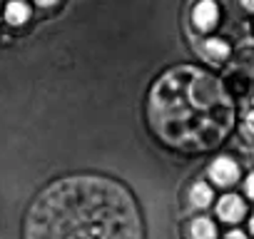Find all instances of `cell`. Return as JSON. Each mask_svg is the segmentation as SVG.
Here are the masks:
<instances>
[{"label":"cell","mask_w":254,"mask_h":239,"mask_svg":"<svg viewBox=\"0 0 254 239\" xmlns=\"http://www.w3.org/2000/svg\"><path fill=\"white\" fill-rule=\"evenodd\" d=\"M147 112L155 135L182 152L217 147L234 120L227 87L192 65L172 67L155 82Z\"/></svg>","instance_id":"cell-2"},{"label":"cell","mask_w":254,"mask_h":239,"mask_svg":"<svg viewBox=\"0 0 254 239\" xmlns=\"http://www.w3.org/2000/svg\"><path fill=\"white\" fill-rule=\"evenodd\" d=\"M202 55H207V60H212V62H222L227 55H229V45L224 43V40H207L202 48Z\"/></svg>","instance_id":"cell-6"},{"label":"cell","mask_w":254,"mask_h":239,"mask_svg":"<svg viewBox=\"0 0 254 239\" xmlns=\"http://www.w3.org/2000/svg\"><path fill=\"white\" fill-rule=\"evenodd\" d=\"M192 20H194V28L197 30H212L219 20V5L214 0H199L192 10Z\"/></svg>","instance_id":"cell-3"},{"label":"cell","mask_w":254,"mask_h":239,"mask_svg":"<svg viewBox=\"0 0 254 239\" xmlns=\"http://www.w3.org/2000/svg\"><path fill=\"white\" fill-rule=\"evenodd\" d=\"M227 239H247V237H244V232H229Z\"/></svg>","instance_id":"cell-12"},{"label":"cell","mask_w":254,"mask_h":239,"mask_svg":"<svg viewBox=\"0 0 254 239\" xmlns=\"http://www.w3.org/2000/svg\"><path fill=\"white\" fill-rule=\"evenodd\" d=\"M5 18H8L10 25H20V23H25L30 18V8L23 3V0H13V3H8V8H5Z\"/></svg>","instance_id":"cell-7"},{"label":"cell","mask_w":254,"mask_h":239,"mask_svg":"<svg viewBox=\"0 0 254 239\" xmlns=\"http://www.w3.org/2000/svg\"><path fill=\"white\" fill-rule=\"evenodd\" d=\"M247 194L254 199V172L249 175V179H247Z\"/></svg>","instance_id":"cell-10"},{"label":"cell","mask_w":254,"mask_h":239,"mask_svg":"<svg viewBox=\"0 0 254 239\" xmlns=\"http://www.w3.org/2000/svg\"><path fill=\"white\" fill-rule=\"evenodd\" d=\"M192 239H217V229L207 217H199L192 222Z\"/></svg>","instance_id":"cell-8"},{"label":"cell","mask_w":254,"mask_h":239,"mask_svg":"<svg viewBox=\"0 0 254 239\" xmlns=\"http://www.w3.org/2000/svg\"><path fill=\"white\" fill-rule=\"evenodd\" d=\"M247 132H249V135H254V112H249V115H247Z\"/></svg>","instance_id":"cell-11"},{"label":"cell","mask_w":254,"mask_h":239,"mask_svg":"<svg viewBox=\"0 0 254 239\" xmlns=\"http://www.w3.org/2000/svg\"><path fill=\"white\" fill-rule=\"evenodd\" d=\"M217 214H219L224 222H239L242 214H244V202H242L237 194H227V197L219 199Z\"/></svg>","instance_id":"cell-5"},{"label":"cell","mask_w":254,"mask_h":239,"mask_svg":"<svg viewBox=\"0 0 254 239\" xmlns=\"http://www.w3.org/2000/svg\"><path fill=\"white\" fill-rule=\"evenodd\" d=\"M58 0H38V5H55Z\"/></svg>","instance_id":"cell-13"},{"label":"cell","mask_w":254,"mask_h":239,"mask_svg":"<svg viewBox=\"0 0 254 239\" xmlns=\"http://www.w3.org/2000/svg\"><path fill=\"white\" fill-rule=\"evenodd\" d=\"M209 177L214 179V184L227 187V184H234V182L239 179V167H237L234 160H229V157H219V160L212 162V167H209Z\"/></svg>","instance_id":"cell-4"},{"label":"cell","mask_w":254,"mask_h":239,"mask_svg":"<svg viewBox=\"0 0 254 239\" xmlns=\"http://www.w3.org/2000/svg\"><path fill=\"white\" fill-rule=\"evenodd\" d=\"M25 239H142V222L122 184L75 175L38 194L25 219Z\"/></svg>","instance_id":"cell-1"},{"label":"cell","mask_w":254,"mask_h":239,"mask_svg":"<svg viewBox=\"0 0 254 239\" xmlns=\"http://www.w3.org/2000/svg\"><path fill=\"white\" fill-rule=\"evenodd\" d=\"M249 227H252V232H254V217H252V222H249Z\"/></svg>","instance_id":"cell-14"},{"label":"cell","mask_w":254,"mask_h":239,"mask_svg":"<svg viewBox=\"0 0 254 239\" xmlns=\"http://www.w3.org/2000/svg\"><path fill=\"white\" fill-rule=\"evenodd\" d=\"M190 199H192L194 207H207V204L212 202V189L207 187V182H197V184H192V189H190Z\"/></svg>","instance_id":"cell-9"}]
</instances>
